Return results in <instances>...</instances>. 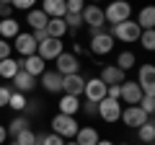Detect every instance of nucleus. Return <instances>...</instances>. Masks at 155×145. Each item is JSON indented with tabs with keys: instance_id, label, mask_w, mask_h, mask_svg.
<instances>
[{
	"instance_id": "18",
	"label": "nucleus",
	"mask_w": 155,
	"mask_h": 145,
	"mask_svg": "<svg viewBox=\"0 0 155 145\" xmlns=\"http://www.w3.org/2000/svg\"><path fill=\"white\" fill-rule=\"evenodd\" d=\"M98 78L104 80L106 86H119V83L127 80V72L119 70L116 65H104V67H101V72H98Z\"/></svg>"
},
{
	"instance_id": "36",
	"label": "nucleus",
	"mask_w": 155,
	"mask_h": 145,
	"mask_svg": "<svg viewBox=\"0 0 155 145\" xmlns=\"http://www.w3.org/2000/svg\"><path fill=\"white\" fill-rule=\"evenodd\" d=\"M36 3L39 0H11V5H13V11H31V8H36Z\"/></svg>"
},
{
	"instance_id": "45",
	"label": "nucleus",
	"mask_w": 155,
	"mask_h": 145,
	"mask_svg": "<svg viewBox=\"0 0 155 145\" xmlns=\"http://www.w3.org/2000/svg\"><path fill=\"white\" fill-rule=\"evenodd\" d=\"M96 145H116V143H114V140H106V137H101Z\"/></svg>"
},
{
	"instance_id": "48",
	"label": "nucleus",
	"mask_w": 155,
	"mask_h": 145,
	"mask_svg": "<svg viewBox=\"0 0 155 145\" xmlns=\"http://www.w3.org/2000/svg\"><path fill=\"white\" fill-rule=\"evenodd\" d=\"M0 3H11V0H0Z\"/></svg>"
},
{
	"instance_id": "8",
	"label": "nucleus",
	"mask_w": 155,
	"mask_h": 145,
	"mask_svg": "<svg viewBox=\"0 0 155 145\" xmlns=\"http://www.w3.org/2000/svg\"><path fill=\"white\" fill-rule=\"evenodd\" d=\"M11 47L16 49L18 57H28V55H36V39H34L31 31H21L16 39L11 42Z\"/></svg>"
},
{
	"instance_id": "1",
	"label": "nucleus",
	"mask_w": 155,
	"mask_h": 145,
	"mask_svg": "<svg viewBox=\"0 0 155 145\" xmlns=\"http://www.w3.org/2000/svg\"><path fill=\"white\" fill-rule=\"evenodd\" d=\"M106 16V26H116L122 21H129L132 18V3L129 0H109L104 8Z\"/></svg>"
},
{
	"instance_id": "29",
	"label": "nucleus",
	"mask_w": 155,
	"mask_h": 145,
	"mask_svg": "<svg viewBox=\"0 0 155 145\" xmlns=\"http://www.w3.org/2000/svg\"><path fill=\"white\" fill-rule=\"evenodd\" d=\"M134 62H137V57H134V52H132V49H122L119 55H116V62H114V65L119 67V70L129 72V70L134 67Z\"/></svg>"
},
{
	"instance_id": "40",
	"label": "nucleus",
	"mask_w": 155,
	"mask_h": 145,
	"mask_svg": "<svg viewBox=\"0 0 155 145\" xmlns=\"http://www.w3.org/2000/svg\"><path fill=\"white\" fill-rule=\"evenodd\" d=\"M11 55H13V47H11V42L0 39V60H5V57H11Z\"/></svg>"
},
{
	"instance_id": "46",
	"label": "nucleus",
	"mask_w": 155,
	"mask_h": 145,
	"mask_svg": "<svg viewBox=\"0 0 155 145\" xmlns=\"http://www.w3.org/2000/svg\"><path fill=\"white\" fill-rule=\"evenodd\" d=\"M85 3H93V5H101V3H104V0H85Z\"/></svg>"
},
{
	"instance_id": "15",
	"label": "nucleus",
	"mask_w": 155,
	"mask_h": 145,
	"mask_svg": "<svg viewBox=\"0 0 155 145\" xmlns=\"http://www.w3.org/2000/svg\"><path fill=\"white\" fill-rule=\"evenodd\" d=\"M39 86H41L47 93H60L62 91V75L57 70H49V67H47V70L39 75Z\"/></svg>"
},
{
	"instance_id": "30",
	"label": "nucleus",
	"mask_w": 155,
	"mask_h": 145,
	"mask_svg": "<svg viewBox=\"0 0 155 145\" xmlns=\"http://www.w3.org/2000/svg\"><path fill=\"white\" fill-rule=\"evenodd\" d=\"M26 104H28V96H26V93H18V91H13L11 99H8V109H13L16 114H23V112H26Z\"/></svg>"
},
{
	"instance_id": "47",
	"label": "nucleus",
	"mask_w": 155,
	"mask_h": 145,
	"mask_svg": "<svg viewBox=\"0 0 155 145\" xmlns=\"http://www.w3.org/2000/svg\"><path fill=\"white\" fill-rule=\"evenodd\" d=\"M65 145H78V143H75V140H65Z\"/></svg>"
},
{
	"instance_id": "28",
	"label": "nucleus",
	"mask_w": 155,
	"mask_h": 145,
	"mask_svg": "<svg viewBox=\"0 0 155 145\" xmlns=\"http://www.w3.org/2000/svg\"><path fill=\"white\" fill-rule=\"evenodd\" d=\"M137 26L142 29H155V8L153 5H145V8H140V13H137Z\"/></svg>"
},
{
	"instance_id": "12",
	"label": "nucleus",
	"mask_w": 155,
	"mask_h": 145,
	"mask_svg": "<svg viewBox=\"0 0 155 145\" xmlns=\"http://www.w3.org/2000/svg\"><path fill=\"white\" fill-rule=\"evenodd\" d=\"M119 119H122L129 130H137L140 124H145L150 117L142 112V109H140L137 104H132V106H122V117H119Z\"/></svg>"
},
{
	"instance_id": "42",
	"label": "nucleus",
	"mask_w": 155,
	"mask_h": 145,
	"mask_svg": "<svg viewBox=\"0 0 155 145\" xmlns=\"http://www.w3.org/2000/svg\"><path fill=\"white\" fill-rule=\"evenodd\" d=\"M85 52H88V49H85L83 44H78V42H72V55H75V57H80V55H85Z\"/></svg>"
},
{
	"instance_id": "22",
	"label": "nucleus",
	"mask_w": 155,
	"mask_h": 145,
	"mask_svg": "<svg viewBox=\"0 0 155 145\" xmlns=\"http://www.w3.org/2000/svg\"><path fill=\"white\" fill-rule=\"evenodd\" d=\"M39 3H41V11L47 13V18H62L67 13V3L65 0H39Z\"/></svg>"
},
{
	"instance_id": "44",
	"label": "nucleus",
	"mask_w": 155,
	"mask_h": 145,
	"mask_svg": "<svg viewBox=\"0 0 155 145\" xmlns=\"http://www.w3.org/2000/svg\"><path fill=\"white\" fill-rule=\"evenodd\" d=\"M31 34H34V39H36V44L47 39V31H44V29H41V31H31Z\"/></svg>"
},
{
	"instance_id": "49",
	"label": "nucleus",
	"mask_w": 155,
	"mask_h": 145,
	"mask_svg": "<svg viewBox=\"0 0 155 145\" xmlns=\"http://www.w3.org/2000/svg\"><path fill=\"white\" fill-rule=\"evenodd\" d=\"M119 145H129V143H119Z\"/></svg>"
},
{
	"instance_id": "10",
	"label": "nucleus",
	"mask_w": 155,
	"mask_h": 145,
	"mask_svg": "<svg viewBox=\"0 0 155 145\" xmlns=\"http://www.w3.org/2000/svg\"><path fill=\"white\" fill-rule=\"evenodd\" d=\"M106 88H109V86H106L98 75H96V78H85L83 99H85V101H93V104H98L101 99H106Z\"/></svg>"
},
{
	"instance_id": "16",
	"label": "nucleus",
	"mask_w": 155,
	"mask_h": 145,
	"mask_svg": "<svg viewBox=\"0 0 155 145\" xmlns=\"http://www.w3.org/2000/svg\"><path fill=\"white\" fill-rule=\"evenodd\" d=\"M11 88L13 91H18V93H31L34 88H36V78H31L28 72H23V70H18L16 75H13V80H11Z\"/></svg>"
},
{
	"instance_id": "27",
	"label": "nucleus",
	"mask_w": 155,
	"mask_h": 145,
	"mask_svg": "<svg viewBox=\"0 0 155 145\" xmlns=\"http://www.w3.org/2000/svg\"><path fill=\"white\" fill-rule=\"evenodd\" d=\"M137 140H140V143H145V145H153L155 143V122H153V117H150L145 124H140V127H137Z\"/></svg>"
},
{
	"instance_id": "32",
	"label": "nucleus",
	"mask_w": 155,
	"mask_h": 145,
	"mask_svg": "<svg viewBox=\"0 0 155 145\" xmlns=\"http://www.w3.org/2000/svg\"><path fill=\"white\" fill-rule=\"evenodd\" d=\"M140 47L142 49H147V52H153L155 49V29H145V31H140Z\"/></svg>"
},
{
	"instance_id": "23",
	"label": "nucleus",
	"mask_w": 155,
	"mask_h": 145,
	"mask_svg": "<svg viewBox=\"0 0 155 145\" xmlns=\"http://www.w3.org/2000/svg\"><path fill=\"white\" fill-rule=\"evenodd\" d=\"M47 13L41 11V8H31V11H26V23L31 31H41V29H47Z\"/></svg>"
},
{
	"instance_id": "25",
	"label": "nucleus",
	"mask_w": 155,
	"mask_h": 145,
	"mask_svg": "<svg viewBox=\"0 0 155 145\" xmlns=\"http://www.w3.org/2000/svg\"><path fill=\"white\" fill-rule=\"evenodd\" d=\"M31 127V119L26 117V114H16V117L11 119V122L5 124V130H8V137H16L18 132H23V130H28Z\"/></svg>"
},
{
	"instance_id": "11",
	"label": "nucleus",
	"mask_w": 155,
	"mask_h": 145,
	"mask_svg": "<svg viewBox=\"0 0 155 145\" xmlns=\"http://www.w3.org/2000/svg\"><path fill=\"white\" fill-rule=\"evenodd\" d=\"M140 99H142V88L137 86V80H124V83H119V101L127 106L132 104H140Z\"/></svg>"
},
{
	"instance_id": "35",
	"label": "nucleus",
	"mask_w": 155,
	"mask_h": 145,
	"mask_svg": "<svg viewBox=\"0 0 155 145\" xmlns=\"http://www.w3.org/2000/svg\"><path fill=\"white\" fill-rule=\"evenodd\" d=\"M137 106L147 114V117H153V112H155V93H142V99H140Z\"/></svg>"
},
{
	"instance_id": "3",
	"label": "nucleus",
	"mask_w": 155,
	"mask_h": 145,
	"mask_svg": "<svg viewBox=\"0 0 155 145\" xmlns=\"http://www.w3.org/2000/svg\"><path fill=\"white\" fill-rule=\"evenodd\" d=\"M140 31H142V29H140L137 21H132V18L109 29V34L114 36V42H124V44H134V42L140 39Z\"/></svg>"
},
{
	"instance_id": "19",
	"label": "nucleus",
	"mask_w": 155,
	"mask_h": 145,
	"mask_svg": "<svg viewBox=\"0 0 155 145\" xmlns=\"http://www.w3.org/2000/svg\"><path fill=\"white\" fill-rule=\"evenodd\" d=\"M57 112L67 114V117H75L80 112V96H70V93H62L60 101H57Z\"/></svg>"
},
{
	"instance_id": "9",
	"label": "nucleus",
	"mask_w": 155,
	"mask_h": 145,
	"mask_svg": "<svg viewBox=\"0 0 155 145\" xmlns=\"http://www.w3.org/2000/svg\"><path fill=\"white\" fill-rule=\"evenodd\" d=\"M54 70L60 72V75H72V72H80V57H75L72 52L65 49L62 55H57Z\"/></svg>"
},
{
	"instance_id": "26",
	"label": "nucleus",
	"mask_w": 155,
	"mask_h": 145,
	"mask_svg": "<svg viewBox=\"0 0 155 145\" xmlns=\"http://www.w3.org/2000/svg\"><path fill=\"white\" fill-rule=\"evenodd\" d=\"M47 36H52V39H65L67 34V26H65V21H62V18H49V21H47Z\"/></svg>"
},
{
	"instance_id": "20",
	"label": "nucleus",
	"mask_w": 155,
	"mask_h": 145,
	"mask_svg": "<svg viewBox=\"0 0 155 145\" xmlns=\"http://www.w3.org/2000/svg\"><path fill=\"white\" fill-rule=\"evenodd\" d=\"M72 140H75L78 145H96L101 137H98V130H96L93 124H83V127H78V132H75Z\"/></svg>"
},
{
	"instance_id": "14",
	"label": "nucleus",
	"mask_w": 155,
	"mask_h": 145,
	"mask_svg": "<svg viewBox=\"0 0 155 145\" xmlns=\"http://www.w3.org/2000/svg\"><path fill=\"white\" fill-rule=\"evenodd\" d=\"M137 86L142 88V93H155V67L150 62L140 65L137 70Z\"/></svg>"
},
{
	"instance_id": "24",
	"label": "nucleus",
	"mask_w": 155,
	"mask_h": 145,
	"mask_svg": "<svg viewBox=\"0 0 155 145\" xmlns=\"http://www.w3.org/2000/svg\"><path fill=\"white\" fill-rule=\"evenodd\" d=\"M21 70V60H16V57H5V60H0V78L3 80H13V75Z\"/></svg>"
},
{
	"instance_id": "41",
	"label": "nucleus",
	"mask_w": 155,
	"mask_h": 145,
	"mask_svg": "<svg viewBox=\"0 0 155 145\" xmlns=\"http://www.w3.org/2000/svg\"><path fill=\"white\" fill-rule=\"evenodd\" d=\"M13 16V5L11 3H0V18H11Z\"/></svg>"
},
{
	"instance_id": "43",
	"label": "nucleus",
	"mask_w": 155,
	"mask_h": 145,
	"mask_svg": "<svg viewBox=\"0 0 155 145\" xmlns=\"http://www.w3.org/2000/svg\"><path fill=\"white\" fill-rule=\"evenodd\" d=\"M8 143V130H5V124H0V145H5Z\"/></svg>"
},
{
	"instance_id": "31",
	"label": "nucleus",
	"mask_w": 155,
	"mask_h": 145,
	"mask_svg": "<svg viewBox=\"0 0 155 145\" xmlns=\"http://www.w3.org/2000/svg\"><path fill=\"white\" fill-rule=\"evenodd\" d=\"M62 21H65V26H67L70 34H78L80 29H83V18H80V13H65Z\"/></svg>"
},
{
	"instance_id": "34",
	"label": "nucleus",
	"mask_w": 155,
	"mask_h": 145,
	"mask_svg": "<svg viewBox=\"0 0 155 145\" xmlns=\"http://www.w3.org/2000/svg\"><path fill=\"white\" fill-rule=\"evenodd\" d=\"M13 143H18V145H36V132L28 127V130H23V132H18L16 137H13Z\"/></svg>"
},
{
	"instance_id": "5",
	"label": "nucleus",
	"mask_w": 155,
	"mask_h": 145,
	"mask_svg": "<svg viewBox=\"0 0 155 145\" xmlns=\"http://www.w3.org/2000/svg\"><path fill=\"white\" fill-rule=\"evenodd\" d=\"M96 117L101 119V122H106V124H116L119 122V117H122V101L119 99H101L98 101V114Z\"/></svg>"
},
{
	"instance_id": "13",
	"label": "nucleus",
	"mask_w": 155,
	"mask_h": 145,
	"mask_svg": "<svg viewBox=\"0 0 155 145\" xmlns=\"http://www.w3.org/2000/svg\"><path fill=\"white\" fill-rule=\"evenodd\" d=\"M83 88H85V78H83V72H72V75H62V93L80 96V99H83Z\"/></svg>"
},
{
	"instance_id": "39",
	"label": "nucleus",
	"mask_w": 155,
	"mask_h": 145,
	"mask_svg": "<svg viewBox=\"0 0 155 145\" xmlns=\"http://www.w3.org/2000/svg\"><path fill=\"white\" fill-rule=\"evenodd\" d=\"M80 112L88 114V117H96L98 114V104H93V101H80Z\"/></svg>"
},
{
	"instance_id": "6",
	"label": "nucleus",
	"mask_w": 155,
	"mask_h": 145,
	"mask_svg": "<svg viewBox=\"0 0 155 145\" xmlns=\"http://www.w3.org/2000/svg\"><path fill=\"white\" fill-rule=\"evenodd\" d=\"M80 18H83V26H88V31H101V29H106L104 5H93V3H88V5L83 8V13H80Z\"/></svg>"
},
{
	"instance_id": "37",
	"label": "nucleus",
	"mask_w": 155,
	"mask_h": 145,
	"mask_svg": "<svg viewBox=\"0 0 155 145\" xmlns=\"http://www.w3.org/2000/svg\"><path fill=\"white\" fill-rule=\"evenodd\" d=\"M11 93H13L11 83H0V109H5V106H8V99H11Z\"/></svg>"
},
{
	"instance_id": "4",
	"label": "nucleus",
	"mask_w": 155,
	"mask_h": 145,
	"mask_svg": "<svg viewBox=\"0 0 155 145\" xmlns=\"http://www.w3.org/2000/svg\"><path fill=\"white\" fill-rule=\"evenodd\" d=\"M49 127H52V132H54V135H60L62 140H72V137H75V132H78V119L57 112L54 117H52Z\"/></svg>"
},
{
	"instance_id": "21",
	"label": "nucleus",
	"mask_w": 155,
	"mask_h": 145,
	"mask_svg": "<svg viewBox=\"0 0 155 145\" xmlns=\"http://www.w3.org/2000/svg\"><path fill=\"white\" fill-rule=\"evenodd\" d=\"M18 34H21V23L16 21V16H11V18H0V39L13 42Z\"/></svg>"
},
{
	"instance_id": "17",
	"label": "nucleus",
	"mask_w": 155,
	"mask_h": 145,
	"mask_svg": "<svg viewBox=\"0 0 155 145\" xmlns=\"http://www.w3.org/2000/svg\"><path fill=\"white\" fill-rule=\"evenodd\" d=\"M21 70L28 72L31 78H39V75L47 70V62L41 60L39 55H28V57H21Z\"/></svg>"
},
{
	"instance_id": "38",
	"label": "nucleus",
	"mask_w": 155,
	"mask_h": 145,
	"mask_svg": "<svg viewBox=\"0 0 155 145\" xmlns=\"http://www.w3.org/2000/svg\"><path fill=\"white\" fill-rule=\"evenodd\" d=\"M67 3V13H83V8L88 5L85 0H65Z\"/></svg>"
},
{
	"instance_id": "7",
	"label": "nucleus",
	"mask_w": 155,
	"mask_h": 145,
	"mask_svg": "<svg viewBox=\"0 0 155 145\" xmlns=\"http://www.w3.org/2000/svg\"><path fill=\"white\" fill-rule=\"evenodd\" d=\"M62 52H65V39H52V36H47L44 42L36 44V55L44 62H54L57 55H62Z\"/></svg>"
},
{
	"instance_id": "33",
	"label": "nucleus",
	"mask_w": 155,
	"mask_h": 145,
	"mask_svg": "<svg viewBox=\"0 0 155 145\" xmlns=\"http://www.w3.org/2000/svg\"><path fill=\"white\" fill-rule=\"evenodd\" d=\"M36 145H65V140L54 132H36Z\"/></svg>"
},
{
	"instance_id": "50",
	"label": "nucleus",
	"mask_w": 155,
	"mask_h": 145,
	"mask_svg": "<svg viewBox=\"0 0 155 145\" xmlns=\"http://www.w3.org/2000/svg\"><path fill=\"white\" fill-rule=\"evenodd\" d=\"M11 145H18V143H11Z\"/></svg>"
},
{
	"instance_id": "2",
	"label": "nucleus",
	"mask_w": 155,
	"mask_h": 145,
	"mask_svg": "<svg viewBox=\"0 0 155 145\" xmlns=\"http://www.w3.org/2000/svg\"><path fill=\"white\" fill-rule=\"evenodd\" d=\"M114 36H111L106 29H101V31H91V39H88V55L93 57H106L114 52Z\"/></svg>"
}]
</instances>
